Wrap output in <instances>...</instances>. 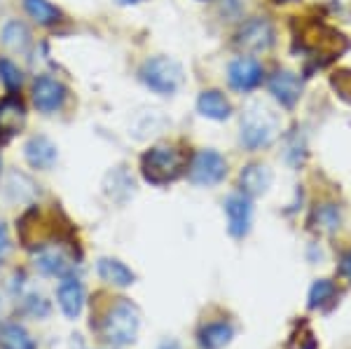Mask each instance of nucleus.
<instances>
[{
    "instance_id": "obj_1",
    "label": "nucleus",
    "mask_w": 351,
    "mask_h": 349,
    "mask_svg": "<svg viewBox=\"0 0 351 349\" xmlns=\"http://www.w3.org/2000/svg\"><path fill=\"white\" fill-rule=\"evenodd\" d=\"M138 326H141V314L136 305H132L129 300H117L104 314V319H101V335L110 345L124 347V345H132L136 340Z\"/></svg>"
},
{
    "instance_id": "obj_2",
    "label": "nucleus",
    "mask_w": 351,
    "mask_h": 349,
    "mask_svg": "<svg viewBox=\"0 0 351 349\" xmlns=\"http://www.w3.org/2000/svg\"><path fill=\"white\" fill-rule=\"evenodd\" d=\"M185 169V157L180 150L169 148V145H157L150 148L141 160V171L143 178L152 185H167L176 181Z\"/></svg>"
},
{
    "instance_id": "obj_3",
    "label": "nucleus",
    "mask_w": 351,
    "mask_h": 349,
    "mask_svg": "<svg viewBox=\"0 0 351 349\" xmlns=\"http://www.w3.org/2000/svg\"><path fill=\"white\" fill-rule=\"evenodd\" d=\"M141 80L155 94H173L183 82V69L169 56H152L141 66Z\"/></svg>"
},
{
    "instance_id": "obj_4",
    "label": "nucleus",
    "mask_w": 351,
    "mask_h": 349,
    "mask_svg": "<svg viewBox=\"0 0 351 349\" xmlns=\"http://www.w3.org/2000/svg\"><path fill=\"white\" fill-rule=\"evenodd\" d=\"M274 117L265 106H251L241 120V143L251 150L267 145L274 136Z\"/></svg>"
},
{
    "instance_id": "obj_5",
    "label": "nucleus",
    "mask_w": 351,
    "mask_h": 349,
    "mask_svg": "<svg viewBox=\"0 0 351 349\" xmlns=\"http://www.w3.org/2000/svg\"><path fill=\"white\" fill-rule=\"evenodd\" d=\"M188 176L195 185H216L228 176V162L216 150H199L192 157Z\"/></svg>"
},
{
    "instance_id": "obj_6",
    "label": "nucleus",
    "mask_w": 351,
    "mask_h": 349,
    "mask_svg": "<svg viewBox=\"0 0 351 349\" xmlns=\"http://www.w3.org/2000/svg\"><path fill=\"white\" fill-rule=\"evenodd\" d=\"M237 45L246 52H267L274 45V26L267 19H251L237 36Z\"/></svg>"
},
{
    "instance_id": "obj_7",
    "label": "nucleus",
    "mask_w": 351,
    "mask_h": 349,
    "mask_svg": "<svg viewBox=\"0 0 351 349\" xmlns=\"http://www.w3.org/2000/svg\"><path fill=\"white\" fill-rule=\"evenodd\" d=\"M33 104L40 112H56L66 104V87L56 77L43 75L33 84Z\"/></svg>"
},
{
    "instance_id": "obj_8",
    "label": "nucleus",
    "mask_w": 351,
    "mask_h": 349,
    "mask_svg": "<svg viewBox=\"0 0 351 349\" xmlns=\"http://www.w3.org/2000/svg\"><path fill=\"white\" fill-rule=\"evenodd\" d=\"M228 80L234 89L239 92H251L263 82V66L251 56H239L230 64L228 69Z\"/></svg>"
},
{
    "instance_id": "obj_9",
    "label": "nucleus",
    "mask_w": 351,
    "mask_h": 349,
    "mask_svg": "<svg viewBox=\"0 0 351 349\" xmlns=\"http://www.w3.org/2000/svg\"><path fill=\"white\" fill-rule=\"evenodd\" d=\"M225 213H228V230L232 237H246L251 230L253 206L248 195H232L225 202Z\"/></svg>"
},
{
    "instance_id": "obj_10",
    "label": "nucleus",
    "mask_w": 351,
    "mask_h": 349,
    "mask_svg": "<svg viewBox=\"0 0 351 349\" xmlns=\"http://www.w3.org/2000/svg\"><path fill=\"white\" fill-rule=\"evenodd\" d=\"M269 92L274 94V99L281 106L291 108V106L298 104L300 94H302V82L293 71H276L269 77Z\"/></svg>"
},
{
    "instance_id": "obj_11",
    "label": "nucleus",
    "mask_w": 351,
    "mask_h": 349,
    "mask_svg": "<svg viewBox=\"0 0 351 349\" xmlns=\"http://www.w3.org/2000/svg\"><path fill=\"white\" fill-rule=\"evenodd\" d=\"M24 157L33 169H52L56 157V145L47 136H31L24 145Z\"/></svg>"
},
{
    "instance_id": "obj_12",
    "label": "nucleus",
    "mask_w": 351,
    "mask_h": 349,
    "mask_svg": "<svg viewBox=\"0 0 351 349\" xmlns=\"http://www.w3.org/2000/svg\"><path fill=\"white\" fill-rule=\"evenodd\" d=\"M56 300H59L61 312L66 314L68 319L80 317L82 307H84V289L77 279L66 277L56 289Z\"/></svg>"
},
{
    "instance_id": "obj_13",
    "label": "nucleus",
    "mask_w": 351,
    "mask_h": 349,
    "mask_svg": "<svg viewBox=\"0 0 351 349\" xmlns=\"http://www.w3.org/2000/svg\"><path fill=\"white\" fill-rule=\"evenodd\" d=\"M36 265L45 274H52V277H68L73 272V267H75V263L59 246H43L40 253L36 256Z\"/></svg>"
},
{
    "instance_id": "obj_14",
    "label": "nucleus",
    "mask_w": 351,
    "mask_h": 349,
    "mask_svg": "<svg viewBox=\"0 0 351 349\" xmlns=\"http://www.w3.org/2000/svg\"><path fill=\"white\" fill-rule=\"evenodd\" d=\"M26 125V106L21 99L8 97L0 101V134L12 136Z\"/></svg>"
},
{
    "instance_id": "obj_15",
    "label": "nucleus",
    "mask_w": 351,
    "mask_h": 349,
    "mask_svg": "<svg viewBox=\"0 0 351 349\" xmlns=\"http://www.w3.org/2000/svg\"><path fill=\"white\" fill-rule=\"evenodd\" d=\"M243 195L260 197L269 190L271 185V171L265 165H248L239 176Z\"/></svg>"
},
{
    "instance_id": "obj_16",
    "label": "nucleus",
    "mask_w": 351,
    "mask_h": 349,
    "mask_svg": "<svg viewBox=\"0 0 351 349\" xmlns=\"http://www.w3.org/2000/svg\"><path fill=\"white\" fill-rule=\"evenodd\" d=\"M197 108L204 117H208V120H228L232 115V106L230 101L225 99V94H220L218 89H206V92L199 94V99H197Z\"/></svg>"
},
{
    "instance_id": "obj_17",
    "label": "nucleus",
    "mask_w": 351,
    "mask_h": 349,
    "mask_svg": "<svg viewBox=\"0 0 351 349\" xmlns=\"http://www.w3.org/2000/svg\"><path fill=\"white\" fill-rule=\"evenodd\" d=\"M99 277L104 281H108V284H112V286H120V289H124V286L134 284L136 274L124 265V263L115 261V258H101L99 261Z\"/></svg>"
},
{
    "instance_id": "obj_18",
    "label": "nucleus",
    "mask_w": 351,
    "mask_h": 349,
    "mask_svg": "<svg viewBox=\"0 0 351 349\" xmlns=\"http://www.w3.org/2000/svg\"><path fill=\"white\" fill-rule=\"evenodd\" d=\"M232 335H234V330H232L230 324H208L202 328L199 333V342L204 349H223L225 345H230Z\"/></svg>"
},
{
    "instance_id": "obj_19",
    "label": "nucleus",
    "mask_w": 351,
    "mask_h": 349,
    "mask_svg": "<svg viewBox=\"0 0 351 349\" xmlns=\"http://www.w3.org/2000/svg\"><path fill=\"white\" fill-rule=\"evenodd\" d=\"M0 345H3V349H36L33 337L19 324L3 326V330H0Z\"/></svg>"
},
{
    "instance_id": "obj_20",
    "label": "nucleus",
    "mask_w": 351,
    "mask_h": 349,
    "mask_svg": "<svg viewBox=\"0 0 351 349\" xmlns=\"http://www.w3.org/2000/svg\"><path fill=\"white\" fill-rule=\"evenodd\" d=\"M24 8L33 21L40 26H52L61 19V12L54 8L49 0H24Z\"/></svg>"
},
{
    "instance_id": "obj_21",
    "label": "nucleus",
    "mask_w": 351,
    "mask_h": 349,
    "mask_svg": "<svg viewBox=\"0 0 351 349\" xmlns=\"http://www.w3.org/2000/svg\"><path fill=\"white\" fill-rule=\"evenodd\" d=\"M3 43L14 52H26L28 45H31V33L21 21H10L3 28Z\"/></svg>"
},
{
    "instance_id": "obj_22",
    "label": "nucleus",
    "mask_w": 351,
    "mask_h": 349,
    "mask_svg": "<svg viewBox=\"0 0 351 349\" xmlns=\"http://www.w3.org/2000/svg\"><path fill=\"white\" fill-rule=\"evenodd\" d=\"M335 298V284L328 279H319L309 291V307H326Z\"/></svg>"
},
{
    "instance_id": "obj_23",
    "label": "nucleus",
    "mask_w": 351,
    "mask_h": 349,
    "mask_svg": "<svg viewBox=\"0 0 351 349\" xmlns=\"http://www.w3.org/2000/svg\"><path fill=\"white\" fill-rule=\"evenodd\" d=\"M0 80L8 84V89H16L24 82V73H21L19 66L12 64L10 59H0Z\"/></svg>"
},
{
    "instance_id": "obj_24",
    "label": "nucleus",
    "mask_w": 351,
    "mask_h": 349,
    "mask_svg": "<svg viewBox=\"0 0 351 349\" xmlns=\"http://www.w3.org/2000/svg\"><path fill=\"white\" fill-rule=\"evenodd\" d=\"M316 223H319L321 230H328V232H332V230L339 225V211L335 209L332 204H324L316 209Z\"/></svg>"
},
{
    "instance_id": "obj_25",
    "label": "nucleus",
    "mask_w": 351,
    "mask_h": 349,
    "mask_svg": "<svg viewBox=\"0 0 351 349\" xmlns=\"http://www.w3.org/2000/svg\"><path fill=\"white\" fill-rule=\"evenodd\" d=\"M8 251H10V232L5 228V223H0V256H5Z\"/></svg>"
},
{
    "instance_id": "obj_26",
    "label": "nucleus",
    "mask_w": 351,
    "mask_h": 349,
    "mask_svg": "<svg viewBox=\"0 0 351 349\" xmlns=\"http://www.w3.org/2000/svg\"><path fill=\"white\" fill-rule=\"evenodd\" d=\"M342 274L347 279H351V253H347V256L342 258Z\"/></svg>"
},
{
    "instance_id": "obj_27",
    "label": "nucleus",
    "mask_w": 351,
    "mask_h": 349,
    "mask_svg": "<svg viewBox=\"0 0 351 349\" xmlns=\"http://www.w3.org/2000/svg\"><path fill=\"white\" fill-rule=\"evenodd\" d=\"M160 349H178V345H176V342H164Z\"/></svg>"
},
{
    "instance_id": "obj_28",
    "label": "nucleus",
    "mask_w": 351,
    "mask_h": 349,
    "mask_svg": "<svg viewBox=\"0 0 351 349\" xmlns=\"http://www.w3.org/2000/svg\"><path fill=\"white\" fill-rule=\"evenodd\" d=\"M115 3H120V5H136V3H141V0H115Z\"/></svg>"
}]
</instances>
